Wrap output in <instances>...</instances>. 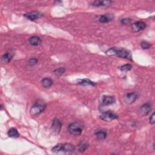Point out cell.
I'll use <instances>...</instances> for the list:
<instances>
[{
  "label": "cell",
  "instance_id": "16",
  "mask_svg": "<svg viewBox=\"0 0 155 155\" xmlns=\"http://www.w3.org/2000/svg\"><path fill=\"white\" fill-rule=\"evenodd\" d=\"M41 84L44 88L48 89L52 86L53 81L50 78H45L41 81Z\"/></svg>",
  "mask_w": 155,
  "mask_h": 155
},
{
  "label": "cell",
  "instance_id": "1",
  "mask_svg": "<svg viewBox=\"0 0 155 155\" xmlns=\"http://www.w3.org/2000/svg\"><path fill=\"white\" fill-rule=\"evenodd\" d=\"M106 53L108 56H116L121 58L132 60L131 53L125 49H118L115 47L110 48L106 51Z\"/></svg>",
  "mask_w": 155,
  "mask_h": 155
},
{
  "label": "cell",
  "instance_id": "3",
  "mask_svg": "<svg viewBox=\"0 0 155 155\" xmlns=\"http://www.w3.org/2000/svg\"><path fill=\"white\" fill-rule=\"evenodd\" d=\"M83 126L78 122H72L68 126V132L75 136H79L82 133Z\"/></svg>",
  "mask_w": 155,
  "mask_h": 155
},
{
  "label": "cell",
  "instance_id": "23",
  "mask_svg": "<svg viewBox=\"0 0 155 155\" xmlns=\"http://www.w3.org/2000/svg\"><path fill=\"white\" fill-rule=\"evenodd\" d=\"M140 46H141V47L143 49H150L151 45L149 43H148V42L143 41L141 42V43H140Z\"/></svg>",
  "mask_w": 155,
  "mask_h": 155
},
{
  "label": "cell",
  "instance_id": "8",
  "mask_svg": "<svg viewBox=\"0 0 155 155\" xmlns=\"http://www.w3.org/2000/svg\"><path fill=\"white\" fill-rule=\"evenodd\" d=\"M146 24L143 21H137L132 25V29L134 32H138L144 30L146 27Z\"/></svg>",
  "mask_w": 155,
  "mask_h": 155
},
{
  "label": "cell",
  "instance_id": "6",
  "mask_svg": "<svg viewBox=\"0 0 155 155\" xmlns=\"http://www.w3.org/2000/svg\"><path fill=\"white\" fill-rule=\"evenodd\" d=\"M24 17L31 21H36L43 17V14L39 12H31L25 13Z\"/></svg>",
  "mask_w": 155,
  "mask_h": 155
},
{
  "label": "cell",
  "instance_id": "2",
  "mask_svg": "<svg viewBox=\"0 0 155 155\" xmlns=\"http://www.w3.org/2000/svg\"><path fill=\"white\" fill-rule=\"evenodd\" d=\"M46 108V103L41 100L36 102L30 110V114L32 116H38L42 112H43Z\"/></svg>",
  "mask_w": 155,
  "mask_h": 155
},
{
  "label": "cell",
  "instance_id": "7",
  "mask_svg": "<svg viewBox=\"0 0 155 155\" xmlns=\"http://www.w3.org/2000/svg\"><path fill=\"white\" fill-rule=\"evenodd\" d=\"M138 98V95L136 92L127 94L124 97V102L127 104H132L135 103Z\"/></svg>",
  "mask_w": 155,
  "mask_h": 155
},
{
  "label": "cell",
  "instance_id": "21",
  "mask_svg": "<svg viewBox=\"0 0 155 155\" xmlns=\"http://www.w3.org/2000/svg\"><path fill=\"white\" fill-rule=\"evenodd\" d=\"M132 65L131 64H127L122 65L120 67V70L122 72H128L130 71V70L132 69Z\"/></svg>",
  "mask_w": 155,
  "mask_h": 155
},
{
  "label": "cell",
  "instance_id": "15",
  "mask_svg": "<svg viewBox=\"0 0 155 155\" xmlns=\"http://www.w3.org/2000/svg\"><path fill=\"white\" fill-rule=\"evenodd\" d=\"M29 41V44L32 46H38L42 43L41 39L37 36H32L31 38H30Z\"/></svg>",
  "mask_w": 155,
  "mask_h": 155
},
{
  "label": "cell",
  "instance_id": "20",
  "mask_svg": "<svg viewBox=\"0 0 155 155\" xmlns=\"http://www.w3.org/2000/svg\"><path fill=\"white\" fill-rule=\"evenodd\" d=\"M88 147H89V146H88L87 143H86L85 142H81L78 146V151L82 153L84 151H85L87 149Z\"/></svg>",
  "mask_w": 155,
  "mask_h": 155
},
{
  "label": "cell",
  "instance_id": "11",
  "mask_svg": "<svg viewBox=\"0 0 155 155\" xmlns=\"http://www.w3.org/2000/svg\"><path fill=\"white\" fill-rule=\"evenodd\" d=\"M151 107L150 104H148V103L144 104V105H143L141 107H140L139 113H140V115L143 116L147 115L150 113V111H151Z\"/></svg>",
  "mask_w": 155,
  "mask_h": 155
},
{
  "label": "cell",
  "instance_id": "4",
  "mask_svg": "<svg viewBox=\"0 0 155 155\" xmlns=\"http://www.w3.org/2000/svg\"><path fill=\"white\" fill-rule=\"evenodd\" d=\"M118 118V115L111 111H104L100 116V118L106 122H110L113 120L117 119Z\"/></svg>",
  "mask_w": 155,
  "mask_h": 155
},
{
  "label": "cell",
  "instance_id": "13",
  "mask_svg": "<svg viewBox=\"0 0 155 155\" xmlns=\"http://www.w3.org/2000/svg\"><path fill=\"white\" fill-rule=\"evenodd\" d=\"M14 55H15V53H14L12 50H10L9 52H7V53H6L5 54H4L1 58L3 63L4 64L9 63L13 58Z\"/></svg>",
  "mask_w": 155,
  "mask_h": 155
},
{
  "label": "cell",
  "instance_id": "22",
  "mask_svg": "<svg viewBox=\"0 0 155 155\" xmlns=\"http://www.w3.org/2000/svg\"><path fill=\"white\" fill-rule=\"evenodd\" d=\"M65 71V70L64 68L61 67V68L55 70L53 72L55 75H56L57 76H61L62 75H63Z\"/></svg>",
  "mask_w": 155,
  "mask_h": 155
},
{
  "label": "cell",
  "instance_id": "24",
  "mask_svg": "<svg viewBox=\"0 0 155 155\" xmlns=\"http://www.w3.org/2000/svg\"><path fill=\"white\" fill-rule=\"evenodd\" d=\"M38 60L37 58H32L29 60V61H28V64H29V65H30L31 66H34L38 63Z\"/></svg>",
  "mask_w": 155,
  "mask_h": 155
},
{
  "label": "cell",
  "instance_id": "10",
  "mask_svg": "<svg viewBox=\"0 0 155 155\" xmlns=\"http://www.w3.org/2000/svg\"><path fill=\"white\" fill-rule=\"evenodd\" d=\"M112 4L111 1H95L92 3V6L97 7H107Z\"/></svg>",
  "mask_w": 155,
  "mask_h": 155
},
{
  "label": "cell",
  "instance_id": "17",
  "mask_svg": "<svg viewBox=\"0 0 155 155\" xmlns=\"http://www.w3.org/2000/svg\"><path fill=\"white\" fill-rule=\"evenodd\" d=\"M8 136L10 138H17L20 136V133L17 129L15 128H11L8 131Z\"/></svg>",
  "mask_w": 155,
  "mask_h": 155
},
{
  "label": "cell",
  "instance_id": "25",
  "mask_svg": "<svg viewBox=\"0 0 155 155\" xmlns=\"http://www.w3.org/2000/svg\"><path fill=\"white\" fill-rule=\"evenodd\" d=\"M132 20L129 18H124V19H122L121 20V23L124 25H126V24H129L130 23H131Z\"/></svg>",
  "mask_w": 155,
  "mask_h": 155
},
{
  "label": "cell",
  "instance_id": "5",
  "mask_svg": "<svg viewBox=\"0 0 155 155\" xmlns=\"http://www.w3.org/2000/svg\"><path fill=\"white\" fill-rule=\"evenodd\" d=\"M62 128V123L58 119H55L53 122L51 126V130L53 132V133L55 135H58Z\"/></svg>",
  "mask_w": 155,
  "mask_h": 155
},
{
  "label": "cell",
  "instance_id": "19",
  "mask_svg": "<svg viewBox=\"0 0 155 155\" xmlns=\"http://www.w3.org/2000/svg\"><path fill=\"white\" fill-rule=\"evenodd\" d=\"M78 84L82 86H95V84L93 82H92V81L88 79H81L79 81V82H78Z\"/></svg>",
  "mask_w": 155,
  "mask_h": 155
},
{
  "label": "cell",
  "instance_id": "12",
  "mask_svg": "<svg viewBox=\"0 0 155 155\" xmlns=\"http://www.w3.org/2000/svg\"><path fill=\"white\" fill-rule=\"evenodd\" d=\"M115 103V98L112 96H104L102 100L103 106H109Z\"/></svg>",
  "mask_w": 155,
  "mask_h": 155
},
{
  "label": "cell",
  "instance_id": "18",
  "mask_svg": "<svg viewBox=\"0 0 155 155\" xmlns=\"http://www.w3.org/2000/svg\"><path fill=\"white\" fill-rule=\"evenodd\" d=\"M95 135L98 140H104L107 137V133L104 131H98L95 133Z\"/></svg>",
  "mask_w": 155,
  "mask_h": 155
},
{
  "label": "cell",
  "instance_id": "26",
  "mask_svg": "<svg viewBox=\"0 0 155 155\" xmlns=\"http://www.w3.org/2000/svg\"><path fill=\"white\" fill-rule=\"evenodd\" d=\"M155 122V116H154V113H153V114L150 118V123L151 124H154Z\"/></svg>",
  "mask_w": 155,
  "mask_h": 155
},
{
  "label": "cell",
  "instance_id": "14",
  "mask_svg": "<svg viewBox=\"0 0 155 155\" xmlns=\"http://www.w3.org/2000/svg\"><path fill=\"white\" fill-rule=\"evenodd\" d=\"M114 19V15L111 14H104L103 15H101L99 17V21L102 23H107Z\"/></svg>",
  "mask_w": 155,
  "mask_h": 155
},
{
  "label": "cell",
  "instance_id": "9",
  "mask_svg": "<svg viewBox=\"0 0 155 155\" xmlns=\"http://www.w3.org/2000/svg\"><path fill=\"white\" fill-rule=\"evenodd\" d=\"M75 150V147L69 143L65 144H61V152H63L65 153H72L74 152Z\"/></svg>",
  "mask_w": 155,
  "mask_h": 155
}]
</instances>
